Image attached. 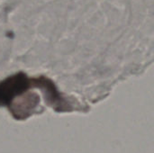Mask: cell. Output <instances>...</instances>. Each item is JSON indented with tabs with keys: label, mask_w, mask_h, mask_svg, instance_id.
<instances>
[{
	"label": "cell",
	"mask_w": 154,
	"mask_h": 153,
	"mask_svg": "<svg viewBox=\"0 0 154 153\" xmlns=\"http://www.w3.org/2000/svg\"><path fill=\"white\" fill-rule=\"evenodd\" d=\"M39 104L40 97L36 93H24L13 100L9 110L15 119L23 120L32 115Z\"/></svg>",
	"instance_id": "obj_3"
},
{
	"label": "cell",
	"mask_w": 154,
	"mask_h": 153,
	"mask_svg": "<svg viewBox=\"0 0 154 153\" xmlns=\"http://www.w3.org/2000/svg\"><path fill=\"white\" fill-rule=\"evenodd\" d=\"M32 87H37L42 92L45 101L56 111L63 112L70 109V105L59 93L53 82L44 77L32 79Z\"/></svg>",
	"instance_id": "obj_2"
},
{
	"label": "cell",
	"mask_w": 154,
	"mask_h": 153,
	"mask_svg": "<svg viewBox=\"0 0 154 153\" xmlns=\"http://www.w3.org/2000/svg\"><path fill=\"white\" fill-rule=\"evenodd\" d=\"M32 87V79L24 73H16L0 82V106H8L14 98Z\"/></svg>",
	"instance_id": "obj_1"
}]
</instances>
